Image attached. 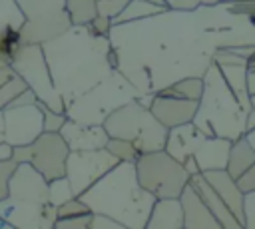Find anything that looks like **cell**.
<instances>
[{
    "label": "cell",
    "instance_id": "cell-16",
    "mask_svg": "<svg viewBox=\"0 0 255 229\" xmlns=\"http://www.w3.org/2000/svg\"><path fill=\"white\" fill-rule=\"evenodd\" d=\"M189 183L195 187V191L201 195V199L205 201V205L209 207V211L215 215V219L219 221L221 229H243V225L239 223V219L231 213V209L225 205V201L219 197V193L211 187V183L203 177V173H195L189 177Z\"/></svg>",
    "mask_w": 255,
    "mask_h": 229
},
{
    "label": "cell",
    "instance_id": "cell-12",
    "mask_svg": "<svg viewBox=\"0 0 255 229\" xmlns=\"http://www.w3.org/2000/svg\"><path fill=\"white\" fill-rule=\"evenodd\" d=\"M147 106H149L151 114L169 129V127L193 121L199 102L197 100L179 98V96L167 94L163 90H155V92L149 94Z\"/></svg>",
    "mask_w": 255,
    "mask_h": 229
},
{
    "label": "cell",
    "instance_id": "cell-10",
    "mask_svg": "<svg viewBox=\"0 0 255 229\" xmlns=\"http://www.w3.org/2000/svg\"><path fill=\"white\" fill-rule=\"evenodd\" d=\"M118 159L106 149H72L66 159V177L76 195L84 193L102 175H106Z\"/></svg>",
    "mask_w": 255,
    "mask_h": 229
},
{
    "label": "cell",
    "instance_id": "cell-32",
    "mask_svg": "<svg viewBox=\"0 0 255 229\" xmlns=\"http://www.w3.org/2000/svg\"><path fill=\"white\" fill-rule=\"evenodd\" d=\"M128 2L129 0H98V14L114 20L128 6Z\"/></svg>",
    "mask_w": 255,
    "mask_h": 229
},
{
    "label": "cell",
    "instance_id": "cell-38",
    "mask_svg": "<svg viewBox=\"0 0 255 229\" xmlns=\"http://www.w3.org/2000/svg\"><path fill=\"white\" fill-rule=\"evenodd\" d=\"M247 90L251 96L255 94V64H247Z\"/></svg>",
    "mask_w": 255,
    "mask_h": 229
},
{
    "label": "cell",
    "instance_id": "cell-28",
    "mask_svg": "<svg viewBox=\"0 0 255 229\" xmlns=\"http://www.w3.org/2000/svg\"><path fill=\"white\" fill-rule=\"evenodd\" d=\"M90 223H92V213L70 215V217H58L54 229H90Z\"/></svg>",
    "mask_w": 255,
    "mask_h": 229
},
{
    "label": "cell",
    "instance_id": "cell-24",
    "mask_svg": "<svg viewBox=\"0 0 255 229\" xmlns=\"http://www.w3.org/2000/svg\"><path fill=\"white\" fill-rule=\"evenodd\" d=\"M72 26H86L98 16V0H66Z\"/></svg>",
    "mask_w": 255,
    "mask_h": 229
},
{
    "label": "cell",
    "instance_id": "cell-25",
    "mask_svg": "<svg viewBox=\"0 0 255 229\" xmlns=\"http://www.w3.org/2000/svg\"><path fill=\"white\" fill-rule=\"evenodd\" d=\"M72 197H76V193L72 191V185H70V181H68L66 175L54 177V179L48 181V201L52 205L58 207V205L66 203L68 199H72Z\"/></svg>",
    "mask_w": 255,
    "mask_h": 229
},
{
    "label": "cell",
    "instance_id": "cell-15",
    "mask_svg": "<svg viewBox=\"0 0 255 229\" xmlns=\"http://www.w3.org/2000/svg\"><path fill=\"white\" fill-rule=\"evenodd\" d=\"M179 201L183 207V229H221L219 221L191 183L183 187Z\"/></svg>",
    "mask_w": 255,
    "mask_h": 229
},
{
    "label": "cell",
    "instance_id": "cell-13",
    "mask_svg": "<svg viewBox=\"0 0 255 229\" xmlns=\"http://www.w3.org/2000/svg\"><path fill=\"white\" fill-rule=\"evenodd\" d=\"M24 14L16 0H0V66L12 64L22 48Z\"/></svg>",
    "mask_w": 255,
    "mask_h": 229
},
{
    "label": "cell",
    "instance_id": "cell-2",
    "mask_svg": "<svg viewBox=\"0 0 255 229\" xmlns=\"http://www.w3.org/2000/svg\"><path fill=\"white\" fill-rule=\"evenodd\" d=\"M78 197L92 213L110 215L126 229H145L151 207L157 199L139 183L135 161H118Z\"/></svg>",
    "mask_w": 255,
    "mask_h": 229
},
{
    "label": "cell",
    "instance_id": "cell-35",
    "mask_svg": "<svg viewBox=\"0 0 255 229\" xmlns=\"http://www.w3.org/2000/svg\"><path fill=\"white\" fill-rule=\"evenodd\" d=\"M90 229H126L118 219L104 215V213H92V223Z\"/></svg>",
    "mask_w": 255,
    "mask_h": 229
},
{
    "label": "cell",
    "instance_id": "cell-19",
    "mask_svg": "<svg viewBox=\"0 0 255 229\" xmlns=\"http://www.w3.org/2000/svg\"><path fill=\"white\" fill-rule=\"evenodd\" d=\"M231 141L233 139L219 137V135H205L203 141L195 147V151L191 155L197 161L199 171L225 169L227 157H229V149H231Z\"/></svg>",
    "mask_w": 255,
    "mask_h": 229
},
{
    "label": "cell",
    "instance_id": "cell-31",
    "mask_svg": "<svg viewBox=\"0 0 255 229\" xmlns=\"http://www.w3.org/2000/svg\"><path fill=\"white\" fill-rule=\"evenodd\" d=\"M16 165H18V161L14 157H8V159L0 161V199L8 197V185H10V177L16 169Z\"/></svg>",
    "mask_w": 255,
    "mask_h": 229
},
{
    "label": "cell",
    "instance_id": "cell-26",
    "mask_svg": "<svg viewBox=\"0 0 255 229\" xmlns=\"http://www.w3.org/2000/svg\"><path fill=\"white\" fill-rule=\"evenodd\" d=\"M106 149L118 159V161H135L139 157V149L128 141V139H120V137H110L106 143Z\"/></svg>",
    "mask_w": 255,
    "mask_h": 229
},
{
    "label": "cell",
    "instance_id": "cell-14",
    "mask_svg": "<svg viewBox=\"0 0 255 229\" xmlns=\"http://www.w3.org/2000/svg\"><path fill=\"white\" fill-rule=\"evenodd\" d=\"M60 133L66 139L70 151L72 149H100V147H106L110 139L102 123H86V121H76L72 117L66 119Z\"/></svg>",
    "mask_w": 255,
    "mask_h": 229
},
{
    "label": "cell",
    "instance_id": "cell-9",
    "mask_svg": "<svg viewBox=\"0 0 255 229\" xmlns=\"http://www.w3.org/2000/svg\"><path fill=\"white\" fill-rule=\"evenodd\" d=\"M70 147L60 131H42L34 141L12 147L16 161H26L36 167L48 181L66 175V159Z\"/></svg>",
    "mask_w": 255,
    "mask_h": 229
},
{
    "label": "cell",
    "instance_id": "cell-22",
    "mask_svg": "<svg viewBox=\"0 0 255 229\" xmlns=\"http://www.w3.org/2000/svg\"><path fill=\"white\" fill-rule=\"evenodd\" d=\"M255 161V147L249 143L247 135H239L237 139L231 141V149H229V157H227V173L231 177H239L251 163Z\"/></svg>",
    "mask_w": 255,
    "mask_h": 229
},
{
    "label": "cell",
    "instance_id": "cell-30",
    "mask_svg": "<svg viewBox=\"0 0 255 229\" xmlns=\"http://www.w3.org/2000/svg\"><path fill=\"white\" fill-rule=\"evenodd\" d=\"M56 213H58V217H70V215H84V213H92V211H90V207L76 195V197L68 199L66 203L58 205V207H56Z\"/></svg>",
    "mask_w": 255,
    "mask_h": 229
},
{
    "label": "cell",
    "instance_id": "cell-37",
    "mask_svg": "<svg viewBox=\"0 0 255 229\" xmlns=\"http://www.w3.org/2000/svg\"><path fill=\"white\" fill-rule=\"evenodd\" d=\"M235 181H237V185H239V189H241L243 193L253 191V189H255V161H253Z\"/></svg>",
    "mask_w": 255,
    "mask_h": 229
},
{
    "label": "cell",
    "instance_id": "cell-23",
    "mask_svg": "<svg viewBox=\"0 0 255 229\" xmlns=\"http://www.w3.org/2000/svg\"><path fill=\"white\" fill-rule=\"evenodd\" d=\"M167 94L179 96V98H187V100H201L203 94V76H183L163 88H159Z\"/></svg>",
    "mask_w": 255,
    "mask_h": 229
},
{
    "label": "cell",
    "instance_id": "cell-42",
    "mask_svg": "<svg viewBox=\"0 0 255 229\" xmlns=\"http://www.w3.org/2000/svg\"><path fill=\"white\" fill-rule=\"evenodd\" d=\"M245 135H247V139H249V143L255 147V127H251V129H247L245 131Z\"/></svg>",
    "mask_w": 255,
    "mask_h": 229
},
{
    "label": "cell",
    "instance_id": "cell-7",
    "mask_svg": "<svg viewBox=\"0 0 255 229\" xmlns=\"http://www.w3.org/2000/svg\"><path fill=\"white\" fill-rule=\"evenodd\" d=\"M24 14L22 42L44 44L72 28L66 0H16Z\"/></svg>",
    "mask_w": 255,
    "mask_h": 229
},
{
    "label": "cell",
    "instance_id": "cell-41",
    "mask_svg": "<svg viewBox=\"0 0 255 229\" xmlns=\"http://www.w3.org/2000/svg\"><path fill=\"white\" fill-rule=\"evenodd\" d=\"M251 127H255V94L251 96V114L247 117V129H251Z\"/></svg>",
    "mask_w": 255,
    "mask_h": 229
},
{
    "label": "cell",
    "instance_id": "cell-46",
    "mask_svg": "<svg viewBox=\"0 0 255 229\" xmlns=\"http://www.w3.org/2000/svg\"><path fill=\"white\" fill-rule=\"evenodd\" d=\"M221 2H239V0H221Z\"/></svg>",
    "mask_w": 255,
    "mask_h": 229
},
{
    "label": "cell",
    "instance_id": "cell-44",
    "mask_svg": "<svg viewBox=\"0 0 255 229\" xmlns=\"http://www.w3.org/2000/svg\"><path fill=\"white\" fill-rule=\"evenodd\" d=\"M149 2H157V4H165L163 0H149ZM165 6H167V4H165Z\"/></svg>",
    "mask_w": 255,
    "mask_h": 229
},
{
    "label": "cell",
    "instance_id": "cell-27",
    "mask_svg": "<svg viewBox=\"0 0 255 229\" xmlns=\"http://www.w3.org/2000/svg\"><path fill=\"white\" fill-rule=\"evenodd\" d=\"M26 88H28V84L24 82V78L20 74H14L10 80H6L0 86V108L4 110L6 106H10Z\"/></svg>",
    "mask_w": 255,
    "mask_h": 229
},
{
    "label": "cell",
    "instance_id": "cell-21",
    "mask_svg": "<svg viewBox=\"0 0 255 229\" xmlns=\"http://www.w3.org/2000/svg\"><path fill=\"white\" fill-rule=\"evenodd\" d=\"M167 10H169V6H165V4H157V2H149V0H129L128 6L112 20V26H124L129 22L147 20V18L159 16Z\"/></svg>",
    "mask_w": 255,
    "mask_h": 229
},
{
    "label": "cell",
    "instance_id": "cell-34",
    "mask_svg": "<svg viewBox=\"0 0 255 229\" xmlns=\"http://www.w3.org/2000/svg\"><path fill=\"white\" fill-rule=\"evenodd\" d=\"M171 10H195L199 6H213L221 0H163Z\"/></svg>",
    "mask_w": 255,
    "mask_h": 229
},
{
    "label": "cell",
    "instance_id": "cell-1",
    "mask_svg": "<svg viewBox=\"0 0 255 229\" xmlns=\"http://www.w3.org/2000/svg\"><path fill=\"white\" fill-rule=\"evenodd\" d=\"M42 50L66 108L112 76L118 66L112 40L96 36L88 26H72L58 38L44 42Z\"/></svg>",
    "mask_w": 255,
    "mask_h": 229
},
{
    "label": "cell",
    "instance_id": "cell-43",
    "mask_svg": "<svg viewBox=\"0 0 255 229\" xmlns=\"http://www.w3.org/2000/svg\"><path fill=\"white\" fill-rule=\"evenodd\" d=\"M0 131H4V112L0 108Z\"/></svg>",
    "mask_w": 255,
    "mask_h": 229
},
{
    "label": "cell",
    "instance_id": "cell-5",
    "mask_svg": "<svg viewBox=\"0 0 255 229\" xmlns=\"http://www.w3.org/2000/svg\"><path fill=\"white\" fill-rule=\"evenodd\" d=\"M110 137H120L131 141L139 153L163 149L167 141V127L151 114L149 106L143 102L129 100L114 108L102 121Z\"/></svg>",
    "mask_w": 255,
    "mask_h": 229
},
{
    "label": "cell",
    "instance_id": "cell-39",
    "mask_svg": "<svg viewBox=\"0 0 255 229\" xmlns=\"http://www.w3.org/2000/svg\"><path fill=\"white\" fill-rule=\"evenodd\" d=\"M14 74H16V72H14V68H12L10 64H4V66H0V86H2L6 80H10Z\"/></svg>",
    "mask_w": 255,
    "mask_h": 229
},
{
    "label": "cell",
    "instance_id": "cell-45",
    "mask_svg": "<svg viewBox=\"0 0 255 229\" xmlns=\"http://www.w3.org/2000/svg\"><path fill=\"white\" fill-rule=\"evenodd\" d=\"M4 141V131H0V143Z\"/></svg>",
    "mask_w": 255,
    "mask_h": 229
},
{
    "label": "cell",
    "instance_id": "cell-20",
    "mask_svg": "<svg viewBox=\"0 0 255 229\" xmlns=\"http://www.w3.org/2000/svg\"><path fill=\"white\" fill-rule=\"evenodd\" d=\"M145 229H183V207L179 197L155 199Z\"/></svg>",
    "mask_w": 255,
    "mask_h": 229
},
{
    "label": "cell",
    "instance_id": "cell-3",
    "mask_svg": "<svg viewBox=\"0 0 255 229\" xmlns=\"http://www.w3.org/2000/svg\"><path fill=\"white\" fill-rule=\"evenodd\" d=\"M0 217L12 229H54L58 213L48 201V179L30 163L18 161L8 197L0 199Z\"/></svg>",
    "mask_w": 255,
    "mask_h": 229
},
{
    "label": "cell",
    "instance_id": "cell-11",
    "mask_svg": "<svg viewBox=\"0 0 255 229\" xmlns=\"http://www.w3.org/2000/svg\"><path fill=\"white\" fill-rule=\"evenodd\" d=\"M4 141L12 147L34 141L44 131V114L40 102L6 106L4 110Z\"/></svg>",
    "mask_w": 255,
    "mask_h": 229
},
{
    "label": "cell",
    "instance_id": "cell-29",
    "mask_svg": "<svg viewBox=\"0 0 255 229\" xmlns=\"http://www.w3.org/2000/svg\"><path fill=\"white\" fill-rule=\"evenodd\" d=\"M42 114H44V131H60L62 125L66 123L68 119V114L66 112H56V110H50L46 106H42Z\"/></svg>",
    "mask_w": 255,
    "mask_h": 229
},
{
    "label": "cell",
    "instance_id": "cell-18",
    "mask_svg": "<svg viewBox=\"0 0 255 229\" xmlns=\"http://www.w3.org/2000/svg\"><path fill=\"white\" fill-rule=\"evenodd\" d=\"M205 133L193 123H183V125H175V127H169L167 131V141H165V151L169 155H173L177 161L183 163V159H187L189 155H193L195 147L203 141Z\"/></svg>",
    "mask_w": 255,
    "mask_h": 229
},
{
    "label": "cell",
    "instance_id": "cell-8",
    "mask_svg": "<svg viewBox=\"0 0 255 229\" xmlns=\"http://www.w3.org/2000/svg\"><path fill=\"white\" fill-rule=\"evenodd\" d=\"M10 66L14 68L16 74L24 78V82L36 94L42 106L56 112H66V102L60 96L58 88L54 86L42 44H22Z\"/></svg>",
    "mask_w": 255,
    "mask_h": 229
},
{
    "label": "cell",
    "instance_id": "cell-17",
    "mask_svg": "<svg viewBox=\"0 0 255 229\" xmlns=\"http://www.w3.org/2000/svg\"><path fill=\"white\" fill-rule=\"evenodd\" d=\"M201 173L211 183V187L219 193V197L225 201V205L231 209V213L239 219V223L243 225V197H245V193L239 189L235 177H231L227 173V169H209V171H201Z\"/></svg>",
    "mask_w": 255,
    "mask_h": 229
},
{
    "label": "cell",
    "instance_id": "cell-36",
    "mask_svg": "<svg viewBox=\"0 0 255 229\" xmlns=\"http://www.w3.org/2000/svg\"><path fill=\"white\" fill-rule=\"evenodd\" d=\"M86 26H88L96 36H106V38H110L112 28H114V26H112V20L106 18V16H100V14H98L90 24H86Z\"/></svg>",
    "mask_w": 255,
    "mask_h": 229
},
{
    "label": "cell",
    "instance_id": "cell-40",
    "mask_svg": "<svg viewBox=\"0 0 255 229\" xmlns=\"http://www.w3.org/2000/svg\"><path fill=\"white\" fill-rule=\"evenodd\" d=\"M8 157H12V145L6 143V141H2L0 143V161L2 159H8Z\"/></svg>",
    "mask_w": 255,
    "mask_h": 229
},
{
    "label": "cell",
    "instance_id": "cell-6",
    "mask_svg": "<svg viewBox=\"0 0 255 229\" xmlns=\"http://www.w3.org/2000/svg\"><path fill=\"white\" fill-rule=\"evenodd\" d=\"M135 173L139 183L157 199L179 197L191 177L183 163L169 155L165 149L139 153L135 159Z\"/></svg>",
    "mask_w": 255,
    "mask_h": 229
},
{
    "label": "cell",
    "instance_id": "cell-33",
    "mask_svg": "<svg viewBox=\"0 0 255 229\" xmlns=\"http://www.w3.org/2000/svg\"><path fill=\"white\" fill-rule=\"evenodd\" d=\"M243 227L255 229V189L247 191L243 197Z\"/></svg>",
    "mask_w": 255,
    "mask_h": 229
},
{
    "label": "cell",
    "instance_id": "cell-4",
    "mask_svg": "<svg viewBox=\"0 0 255 229\" xmlns=\"http://www.w3.org/2000/svg\"><path fill=\"white\" fill-rule=\"evenodd\" d=\"M247 117L249 110L241 106V102L225 82L219 66L211 60V64L203 72V94L193 123L205 135L237 139L247 131Z\"/></svg>",
    "mask_w": 255,
    "mask_h": 229
}]
</instances>
